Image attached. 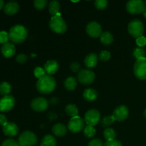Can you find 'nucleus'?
Listing matches in <instances>:
<instances>
[{
    "label": "nucleus",
    "mask_w": 146,
    "mask_h": 146,
    "mask_svg": "<svg viewBox=\"0 0 146 146\" xmlns=\"http://www.w3.org/2000/svg\"><path fill=\"white\" fill-rule=\"evenodd\" d=\"M56 82L54 77L46 75L38 80L36 83V89L40 94H48L55 90Z\"/></svg>",
    "instance_id": "obj_1"
},
{
    "label": "nucleus",
    "mask_w": 146,
    "mask_h": 146,
    "mask_svg": "<svg viewBox=\"0 0 146 146\" xmlns=\"http://www.w3.org/2000/svg\"><path fill=\"white\" fill-rule=\"evenodd\" d=\"M28 31L22 25L17 24L11 27L9 32V37L11 41L15 44H21L27 38Z\"/></svg>",
    "instance_id": "obj_2"
},
{
    "label": "nucleus",
    "mask_w": 146,
    "mask_h": 146,
    "mask_svg": "<svg viewBox=\"0 0 146 146\" xmlns=\"http://www.w3.org/2000/svg\"><path fill=\"white\" fill-rule=\"evenodd\" d=\"M49 27L56 34H64L67 30V25L61 16H54L51 17L49 21Z\"/></svg>",
    "instance_id": "obj_3"
},
{
    "label": "nucleus",
    "mask_w": 146,
    "mask_h": 146,
    "mask_svg": "<svg viewBox=\"0 0 146 146\" xmlns=\"http://www.w3.org/2000/svg\"><path fill=\"white\" fill-rule=\"evenodd\" d=\"M17 142L19 146H34L38 142V138L34 133L26 131L19 135Z\"/></svg>",
    "instance_id": "obj_4"
},
{
    "label": "nucleus",
    "mask_w": 146,
    "mask_h": 146,
    "mask_svg": "<svg viewBox=\"0 0 146 146\" xmlns=\"http://www.w3.org/2000/svg\"><path fill=\"white\" fill-rule=\"evenodd\" d=\"M128 30L129 34L135 38L142 36L144 32V27L142 21L139 19H134L128 24Z\"/></svg>",
    "instance_id": "obj_5"
},
{
    "label": "nucleus",
    "mask_w": 146,
    "mask_h": 146,
    "mask_svg": "<svg viewBox=\"0 0 146 146\" xmlns=\"http://www.w3.org/2000/svg\"><path fill=\"white\" fill-rule=\"evenodd\" d=\"M146 5L142 0H131L126 4V10L131 14H138L143 13Z\"/></svg>",
    "instance_id": "obj_6"
},
{
    "label": "nucleus",
    "mask_w": 146,
    "mask_h": 146,
    "mask_svg": "<svg viewBox=\"0 0 146 146\" xmlns=\"http://www.w3.org/2000/svg\"><path fill=\"white\" fill-rule=\"evenodd\" d=\"M135 77L140 80L146 79V58L136 60L133 68Z\"/></svg>",
    "instance_id": "obj_7"
},
{
    "label": "nucleus",
    "mask_w": 146,
    "mask_h": 146,
    "mask_svg": "<svg viewBox=\"0 0 146 146\" xmlns=\"http://www.w3.org/2000/svg\"><path fill=\"white\" fill-rule=\"evenodd\" d=\"M95 74L88 69H82L78 72L77 78L79 83L84 85H89L95 80Z\"/></svg>",
    "instance_id": "obj_8"
},
{
    "label": "nucleus",
    "mask_w": 146,
    "mask_h": 146,
    "mask_svg": "<svg viewBox=\"0 0 146 146\" xmlns=\"http://www.w3.org/2000/svg\"><path fill=\"white\" fill-rule=\"evenodd\" d=\"M85 126V121L79 116L71 118L68 123V129L72 133H79Z\"/></svg>",
    "instance_id": "obj_9"
},
{
    "label": "nucleus",
    "mask_w": 146,
    "mask_h": 146,
    "mask_svg": "<svg viewBox=\"0 0 146 146\" xmlns=\"http://www.w3.org/2000/svg\"><path fill=\"white\" fill-rule=\"evenodd\" d=\"M100 120H101V114L99 111L97 110L91 109L86 113L84 121L87 124V125L94 127V125L98 123Z\"/></svg>",
    "instance_id": "obj_10"
},
{
    "label": "nucleus",
    "mask_w": 146,
    "mask_h": 146,
    "mask_svg": "<svg viewBox=\"0 0 146 146\" xmlns=\"http://www.w3.org/2000/svg\"><path fill=\"white\" fill-rule=\"evenodd\" d=\"M31 107L36 112H43L48 108V101L42 97L36 98L31 101Z\"/></svg>",
    "instance_id": "obj_11"
},
{
    "label": "nucleus",
    "mask_w": 146,
    "mask_h": 146,
    "mask_svg": "<svg viewBox=\"0 0 146 146\" xmlns=\"http://www.w3.org/2000/svg\"><path fill=\"white\" fill-rule=\"evenodd\" d=\"M15 99L12 96H4L0 99V111L8 112L14 108Z\"/></svg>",
    "instance_id": "obj_12"
},
{
    "label": "nucleus",
    "mask_w": 146,
    "mask_h": 146,
    "mask_svg": "<svg viewBox=\"0 0 146 146\" xmlns=\"http://www.w3.org/2000/svg\"><path fill=\"white\" fill-rule=\"evenodd\" d=\"M86 31L88 36L93 38H97L100 36L103 33L101 26L96 21H91L88 23L86 26Z\"/></svg>",
    "instance_id": "obj_13"
},
{
    "label": "nucleus",
    "mask_w": 146,
    "mask_h": 146,
    "mask_svg": "<svg viewBox=\"0 0 146 146\" xmlns=\"http://www.w3.org/2000/svg\"><path fill=\"white\" fill-rule=\"evenodd\" d=\"M129 111L127 106H119L117 107L113 111V116L115 121L121 122L126 120L128 117Z\"/></svg>",
    "instance_id": "obj_14"
},
{
    "label": "nucleus",
    "mask_w": 146,
    "mask_h": 146,
    "mask_svg": "<svg viewBox=\"0 0 146 146\" xmlns=\"http://www.w3.org/2000/svg\"><path fill=\"white\" fill-rule=\"evenodd\" d=\"M3 132L7 136L13 137L17 135L19 132V128L14 123L8 122L3 126Z\"/></svg>",
    "instance_id": "obj_15"
},
{
    "label": "nucleus",
    "mask_w": 146,
    "mask_h": 146,
    "mask_svg": "<svg viewBox=\"0 0 146 146\" xmlns=\"http://www.w3.org/2000/svg\"><path fill=\"white\" fill-rule=\"evenodd\" d=\"M16 53L15 46L12 43L7 42L3 44L1 46V54L6 58H10L13 56Z\"/></svg>",
    "instance_id": "obj_16"
},
{
    "label": "nucleus",
    "mask_w": 146,
    "mask_h": 146,
    "mask_svg": "<svg viewBox=\"0 0 146 146\" xmlns=\"http://www.w3.org/2000/svg\"><path fill=\"white\" fill-rule=\"evenodd\" d=\"M58 67H59V66H58V62L56 61H55V60H49V61L46 63L44 68L47 75L51 76L58 71Z\"/></svg>",
    "instance_id": "obj_17"
},
{
    "label": "nucleus",
    "mask_w": 146,
    "mask_h": 146,
    "mask_svg": "<svg viewBox=\"0 0 146 146\" xmlns=\"http://www.w3.org/2000/svg\"><path fill=\"white\" fill-rule=\"evenodd\" d=\"M19 9V6L16 1H9L7 3L4 7V12L9 15H14L17 14Z\"/></svg>",
    "instance_id": "obj_18"
},
{
    "label": "nucleus",
    "mask_w": 146,
    "mask_h": 146,
    "mask_svg": "<svg viewBox=\"0 0 146 146\" xmlns=\"http://www.w3.org/2000/svg\"><path fill=\"white\" fill-rule=\"evenodd\" d=\"M98 56L96 54H90L84 60V64L88 68H94L98 64Z\"/></svg>",
    "instance_id": "obj_19"
},
{
    "label": "nucleus",
    "mask_w": 146,
    "mask_h": 146,
    "mask_svg": "<svg viewBox=\"0 0 146 146\" xmlns=\"http://www.w3.org/2000/svg\"><path fill=\"white\" fill-rule=\"evenodd\" d=\"M52 132L57 137H62L66 135L67 132V128L64 124L62 123H57L53 126Z\"/></svg>",
    "instance_id": "obj_20"
},
{
    "label": "nucleus",
    "mask_w": 146,
    "mask_h": 146,
    "mask_svg": "<svg viewBox=\"0 0 146 146\" xmlns=\"http://www.w3.org/2000/svg\"><path fill=\"white\" fill-rule=\"evenodd\" d=\"M84 98L88 101H94L98 98V93L94 88H87L84 91Z\"/></svg>",
    "instance_id": "obj_21"
},
{
    "label": "nucleus",
    "mask_w": 146,
    "mask_h": 146,
    "mask_svg": "<svg viewBox=\"0 0 146 146\" xmlns=\"http://www.w3.org/2000/svg\"><path fill=\"white\" fill-rule=\"evenodd\" d=\"M48 10H49L50 14L52 15V17L54 16H61V14L59 12L60 10V4L58 1H52L50 2L49 6H48Z\"/></svg>",
    "instance_id": "obj_22"
},
{
    "label": "nucleus",
    "mask_w": 146,
    "mask_h": 146,
    "mask_svg": "<svg viewBox=\"0 0 146 146\" xmlns=\"http://www.w3.org/2000/svg\"><path fill=\"white\" fill-rule=\"evenodd\" d=\"M100 41L104 45H110L113 41V36L111 33L108 32V31L103 32L100 36Z\"/></svg>",
    "instance_id": "obj_23"
},
{
    "label": "nucleus",
    "mask_w": 146,
    "mask_h": 146,
    "mask_svg": "<svg viewBox=\"0 0 146 146\" xmlns=\"http://www.w3.org/2000/svg\"><path fill=\"white\" fill-rule=\"evenodd\" d=\"M40 146H56V140L51 135H46L41 140Z\"/></svg>",
    "instance_id": "obj_24"
},
{
    "label": "nucleus",
    "mask_w": 146,
    "mask_h": 146,
    "mask_svg": "<svg viewBox=\"0 0 146 146\" xmlns=\"http://www.w3.org/2000/svg\"><path fill=\"white\" fill-rule=\"evenodd\" d=\"M77 86V81L74 77H68L64 81V86L68 91H74Z\"/></svg>",
    "instance_id": "obj_25"
},
{
    "label": "nucleus",
    "mask_w": 146,
    "mask_h": 146,
    "mask_svg": "<svg viewBox=\"0 0 146 146\" xmlns=\"http://www.w3.org/2000/svg\"><path fill=\"white\" fill-rule=\"evenodd\" d=\"M65 111L69 116L76 117L78 116V108L74 104H68L66 106Z\"/></svg>",
    "instance_id": "obj_26"
},
{
    "label": "nucleus",
    "mask_w": 146,
    "mask_h": 146,
    "mask_svg": "<svg viewBox=\"0 0 146 146\" xmlns=\"http://www.w3.org/2000/svg\"><path fill=\"white\" fill-rule=\"evenodd\" d=\"M11 86L8 82H2L0 84V94L1 95L7 96L11 92Z\"/></svg>",
    "instance_id": "obj_27"
},
{
    "label": "nucleus",
    "mask_w": 146,
    "mask_h": 146,
    "mask_svg": "<svg viewBox=\"0 0 146 146\" xmlns=\"http://www.w3.org/2000/svg\"><path fill=\"white\" fill-rule=\"evenodd\" d=\"M104 135L106 141H112V140H115L116 133L113 128H108L104 131Z\"/></svg>",
    "instance_id": "obj_28"
},
{
    "label": "nucleus",
    "mask_w": 146,
    "mask_h": 146,
    "mask_svg": "<svg viewBox=\"0 0 146 146\" xmlns=\"http://www.w3.org/2000/svg\"><path fill=\"white\" fill-rule=\"evenodd\" d=\"M84 135L87 138H93L96 135V129L94 126L86 125L84 128Z\"/></svg>",
    "instance_id": "obj_29"
},
{
    "label": "nucleus",
    "mask_w": 146,
    "mask_h": 146,
    "mask_svg": "<svg viewBox=\"0 0 146 146\" xmlns=\"http://www.w3.org/2000/svg\"><path fill=\"white\" fill-rule=\"evenodd\" d=\"M133 56L137 60L145 58V51L142 48H135L133 51Z\"/></svg>",
    "instance_id": "obj_30"
},
{
    "label": "nucleus",
    "mask_w": 146,
    "mask_h": 146,
    "mask_svg": "<svg viewBox=\"0 0 146 146\" xmlns=\"http://www.w3.org/2000/svg\"><path fill=\"white\" fill-rule=\"evenodd\" d=\"M114 121H115V119H114L113 115L105 116L102 120H101V125L104 127H108L109 126V125H111Z\"/></svg>",
    "instance_id": "obj_31"
},
{
    "label": "nucleus",
    "mask_w": 146,
    "mask_h": 146,
    "mask_svg": "<svg viewBox=\"0 0 146 146\" xmlns=\"http://www.w3.org/2000/svg\"><path fill=\"white\" fill-rule=\"evenodd\" d=\"M34 74L36 78H37L38 79H40V78H43V77L46 76L45 70H44V68H41V67H36L34 69Z\"/></svg>",
    "instance_id": "obj_32"
},
{
    "label": "nucleus",
    "mask_w": 146,
    "mask_h": 146,
    "mask_svg": "<svg viewBox=\"0 0 146 146\" xmlns=\"http://www.w3.org/2000/svg\"><path fill=\"white\" fill-rule=\"evenodd\" d=\"M95 7L96 8L99 10H103L106 9L108 6V1L106 0H96L95 1Z\"/></svg>",
    "instance_id": "obj_33"
},
{
    "label": "nucleus",
    "mask_w": 146,
    "mask_h": 146,
    "mask_svg": "<svg viewBox=\"0 0 146 146\" xmlns=\"http://www.w3.org/2000/svg\"><path fill=\"white\" fill-rule=\"evenodd\" d=\"M47 4L46 0H35L34 1V5L38 10H42L45 8Z\"/></svg>",
    "instance_id": "obj_34"
},
{
    "label": "nucleus",
    "mask_w": 146,
    "mask_h": 146,
    "mask_svg": "<svg viewBox=\"0 0 146 146\" xmlns=\"http://www.w3.org/2000/svg\"><path fill=\"white\" fill-rule=\"evenodd\" d=\"M111 53L108 52V51H102L101 53H100L98 58H99L101 61L105 62V61H108V60L111 58Z\"/></svg>",
    "instance_id": "obj_35"
},
{
    "label": "nucleus",
    "mask_w": 146,
    "mask_h": 146,
    "mask_svg": "<svg viewBox=\"0 0 146 146\" xmlns=\"http://www.w3.org/2000/svg\"><path fill=\"white\" fill-rule=\"evenodd\" d=\"M9 37V33L5 31H0V43L1 44H6L8 42Z\"/></svg>",
    "instance_id": "obj_36"
},
{
    "label": "nucleus",
    "mask_w": 146,
    "mask_h": 146,
    "mask_svg": "<svg viewBox=\"0 0 146 146\" xmlns=\"http://www.w3.org/2000/svg\"><path fill=\"white\" fill-rule=\"evenodd\" d=\"M1 146H19L18 142L14 139H7L3 141Z\"/></svg>",
    "instance_id": "obj_37"
},
{
    "label": "nucleus",
    "mask_w": 146,
    "mask_h": 146,
    "mask_svg": "<svg viewBox=\"0 0 146 146\" xmlns=\"http://www.w3.org/2000/svg\"><path fill=\"white\" fill-rule=\"evenodd\" d=\"M70 68L73 72H79L81 71V65L78 62H72L70 65Z\"/></svg>",
    "instance_id": "obj_38"
},
{
    "label": "nucleus",
    "mask_w": 146,
    "mask_h": 146,
    "mask_svg": "<svg viewBox=\"0 0 146 146\" xmlns=\"http://www.w3.org/2000/svg\"><path fill=\"white\" fill-rule=\"evenodd\" d=\"M104 146H123L121 143L117 140H112V141H107L105 143Z\"/></svg>",
    "instance_id": "obj_39"
},
{
    "label": "nucleus",
    "mask_w": 146,
    "mask_h": 146,
    "mask_svg": "<svg viewBox=\"0 0 146 146\" xmlns=\"http://www.w3.org/2000/svg\"><path fill=\"white\" fill-rule=\"evenodd\" d=\"M28 58V56L25 54H19L17 55V56L16 57V61L19 63V64H24V62H26V61Z\"/></svg>",
    "instance_id": "obj_40"
},
{
    "label": "nucleus",
    "mask_w": 146,
    "mask_h": 146,
    "mask_svg": "<svg viewBox=\"0 0 146 146\" xmlns=\"http://www.w3.org/2000/svg\"><path fill=\"white\" fill-rule=\"evenodd\" d=\"M136 44L140 48L145 46L146 45V38L144 36H140L136 38Z\"/></svg>",
    "instance_id": "obj_41"
},
{
    "label": "nucleus",
    "mask_w": 146,
    "mask_h": 146,
    "mask_svg": "<svg viewBox=\"0 0 146 146\" xmlns=\"http://www.w3.org/2000/svg\"><path fill=\"white\" fill-rule=\"evenodd\" d=\"M104 144L103 143L102 141L100 139H98V138L91 141L89 143H88V146H104Z\"/></svg>",
    "instance_id": "obj_42"
},
{
    "label": "nucleus",
    "mask_w": 146,
    "mask_h": 146,
    "mask_svg": "<svg viewBox=\"0 0 146 146\" xmlns=\"http://www.w3.org/2000/svg\"><path fill=\"white\" fill-rule=\"evenodd\" d=\"M7 118L4 114H0V125L4 126L6 123H7Z\"/></svg>",
    "instance_id": "obj_43"
},
{
    "label": "nucleus",
    "mask_w": 146,
    "mask_h": 146,
    "mask_svg": "<svg viewBox=\"0 0 146 146\" xmlns=\"http://www.w3.org/2000/svg\"><path fill=\"white\" fill-rule=\"evenodd\" d=\"M58 101H59V99L56 97H52V98L50 99V103L52 105H56V104H58Z\"/></svg>",
    "instance_id": "obj_44"
},
{
    "label": "nucleus",
    "mask_w": 146,
    "mask_h": 146,
    "mask_svg": "<svg viewBox=\"0 0 146 146\" xmlns=\"http://www.w3.org/2000/svg\"><path fill=\"white\" fill-rule=\"evenodd\" d=\"M48 118H49V119L51 120V121H54V119H56V118H57V115H56V114L54 113L50 112V113H48Z\"/></svg>",
    "instance_id": "obj_45"
},
{
    "label": "nucleus",
    "mask_w": 146,
    "mask_h": 146,
    "mask_svg": "<svg viewBox=\"0 0 146 146\" xmlns=\"http://www.w3.org/2000/svg\"><path fill=\"white\" fill-rule=\"evenodd\" d=\"M4 6V1L3 0H0V9L3 7Z\"/></svg>",
    "instance_id": "obj_46"
},
{
    "label": "nucleus",
    "mask_w": 146,
    "mask_h": 146,
    "mask_svg": "<svg viewBox=\"0 0 146 146\" xmlns=\"http://www.w3.org/2000/svg\"><path fill=\"white\" fill-rule=\"evenodd\" d=\"M143 15H144V17H145L146 18V8H145V11H143Z\"/></svg>",
    "instance_id": "obj_47"
},
{
    "label": "nucleus",
    "mask_w": 146,
    "mask_h": 146,
    "mask_svg": "<svg viewBox=\"0 0 146 146\" xmlns=\"http://www.w3.org/2000/svg\"><path fill=\"white\" fill-rule=\"evenodd\" d=\"M143 115H144V116H145L146 118V108H145V111H144V112H143Z\"/></svg>",
    "instance_id": "obj_48"
},
{
    "label": "nucleus",
    "mask_w": 146,
    "mask_h": 146,
    "mask_svg": "<svg viewBox=\"0 0 146 146\" xmlns=\"http://www.w3.org/2000/svg\"><path fill=\"white\" fill-rule=\"evenodd\" d=\"M145 5H146V1H145Z\"/></svg>",
    "instance_id": "obj_49"
}]
</instances>
